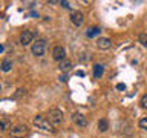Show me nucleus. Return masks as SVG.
Listing matches in <instances>:
<instances>
[{
    "instance_id": "f257e3e1",
    "label": "nucleus",
    "mask_w": 147,
    "mask_h": 138,
    "mask_svg": "<svg viewBox=\"0 0 147 138\" xmlns=\"http://www.w3.org/2000/svg\"><path fill=\"white\" fill-rule=\"evenodd\" d=\"M32 123L37 126V129H40V131H43V132H55L54 126L48 121V118L43 117V115H35L34 120H32Z\"/></svg>"
},
{
    "instance_id": "f03ea898",
    "label": "nucleus",
    "mask_w": 147,
    "mask_h": 138,
    "mask_svg": "<svg viewBox=\"0 0 147 138\" xmlns=\"http://www.w3.org/2000/svg\"><path fill=\"white\" fill-rule=\"evenodd\" d=\"M46 46H48V41L45 39L37 40L35 43H32V46H31L32 55H35V57H43L45 52H46Z\"/></svg>"
},
{
    "instance_id": "7ed1b4c3",
    "label": "nucleus",
    "mask_w": 147,
    "mask_h": 138,
    "mask_svg": "<svg viewBox=\"0 0 147 138\" xmlns=\"http://www.w3.org/2000/svg\"><path fill=\"white\" fill-rule=\"evenodd\" d=\"M28 133H29V127L26 124H17V126L11 127V131H9V135L12 138H25Z\"/></svg>"
},
{
    "instance_id": "20e7f679",
    "label": "nucleus",
    "mask_w": 147,
    "mask_h": 138,
    "mask_svg": "<svg viewBox=\"0 0 147 138\" xmlns=\"http://www.w3.org/2000/svg\"><path fill=\"white\" fill-rule=\"evenodd\" d=\"M48 121L52 124V126H58L63 121V112L60 109H51L48 114Z\"/></svg>"
},
{
    "instance_id": "39448f33",
    "label": "nucleus",
    "mask_w": 147,
    "mask_h": 138,
    "mask_svg": "<svg viewBox=\"0 0 147 138\" xmlns=\"http://www.w3.org/2000/svg\"><path fill=\"white\" fill-rule=\"evenodd\" d=\"M35 39V34H34V31H31V29H25L20 34V45L23 46H28V45H31L32 41H34Z\"/></svg>"
},
{
    "instance_id": "423d86ee",
    "label": "nucleus",
    "mask_w": 147,
    "mask_h": 138,
    "mask_svg": "<svg viewBox=\"0 0 147 138\" xmlns=\"http://www.w3.org/2000/svg\"><path fill=\"white\" fill-rule=\"evenodd\" d=\"M52 58L58 63L66 58V51H64L63 46H55V48L52 49Z\"/></svg>"
},
{
    "instance_id": "0eeeda50",
    "label": "nucleus",
    "mask_w": 147,
    "mask_h": 138,
    "mask_svg": "<svg viewBox=\"0 0 147 138\" xmlns=\"http://www.w3.org/2000/svg\"><path fill=\"white\" fill-rule=\"evenodd\" d=\"M72 121L75 123L78 127H86L87 126V118L80 112H74L72 114Z\"/></svg>"
},
{
    "instance_id": "6e6552de",
    "label": "nucleus",
    "mask_w": 147,
    "mask_h": 138,
    "mask_svg": "<svg viewBox=\"0 0 147 138\" xmlns=\"http://www.w3.org/2000/svg\"><path fill=\"white\" fill-rule=\"evenodd\" d=\"M71 22L74 26H81L83 23H84V16H83V12L80 11H74L71 14Z\"/></svg>"
},
{
    "instance_id": "1a4fd4ad",
    "label": "nucleus",
    "mask_w": 147,
    "mask_h": 138,
    "mask_svg": "<svg viewBox=\"0 0 147 138\" xmlns=\"http://www.w3.org/2000/svg\"><path fill=\"white\" fill-rule=\"evenodd\" d=\"M96 46H98V49H110V46H112V41H110V39H107V37H100L98 41H96Z\"/></svg>"
},
{
    "instance_id": "9d476101",
    "label": "nucleus",
    "mask_w": 147,
    "mask_h": 138,
    "mask_svg": "<svg viewBox=\"0 0 147 138\" xmlns=\"http://www.w3.org/2000/svg\"><path fill=\"white\" fill-rule=\"evenodd\" d=\"M71 68H72V63H71V60H67V58H64V60H61V62L58 63V69L63 74L69 72V71H71Z\"/></svg>"
},
{
    "instance_id": "9b49d317",
    "label": "nucleus",
    "mask_w": 147,
    "mask_h": 138,
    "mask_svg": "<svg viewBox=\"0 0 147 138\" xmlns=\"http://www.w3.org/2000/svg\"><path fill=\"white\" fill-rule=\"evenodd\" d=\"M0 69H2L3 72H9L12 69V60H9V58H5L2 64H0Z\"/></svg>"
},
{
    "instance_id": "f8f14e48",
    "label": "nucleus",
    "mask_w": 147,
    "mask_h": 138,
    "mask_svg": "<svg viewBox=\"0 0 147 138\" xmlns=\"http://www.w3.org/2000/svg\"><path fill=\"white\" fill-rule=\"evenodd\" d=\"M103 74H104V66L103 64H95L94 66V77L100 78V77H103Z\"/></svg>"
},
{
    "instance_id": "ddd939ff",
    "label": "nucleus",
    "mask_w": 147,
    "mask_h": 138,
    "mask_svg": "<svg viewBox=\"0 0 147 138\" xmlns=\"http://www.w3.org/2000/svg\"><path fill=\"white\" fill-rule=\"evenodd\" d=\"M98 129H100V132H106L109 129V123H107V120L106 118H101L98 120Z\"/></svg>"
},
{
    "instance_id": "4468645a",
    "label": "nucleus",
    "mask_w": 147,
    "mask_h": 138,
    "mask_svg": "<svg viewBox=\"0 0 147 138\" xmlns=\"http://www.w3.org/2000/svg\"><path fill=\"white\" fill-rule=\"evenodd\" d=\"M100 32H101V29H100V28L94 26V28H90V29H89V31L86 32V35L89 37V39H94V37H96V35L100 34Z\"/></svg>"
},
{
    "instance_id": "2eb2a0df",
    "label": "nucleus",
    "mask_w": 147,
    "mask_h": 138,
    "mask_svg": "<svg viewBox=\"0 0 147 138\" xmlns=\"http://www.w3.org/2000/svg\"><path fill=\"white\" fill-rule=\"evenodd\" d=\"M8 129H11V121L8 118L0 120V131H8Z\"/></svg>"
},
{
    "instance_id": "dca6fc26",
    "label": "nucleus",
    "mask_w": 147,
    "mask_h": 138,
    "mask_svg": "<svg viewBox=\"0 0 147 138\" xmlns=\"http://www.w3.org/2000/svg\"><path fill=\"white\" fill-rule=\"evenodd\" d=\"M138 124H140V127H141V129H144V131H147V117L141 118V120H140V123H138Z\"/></svg>"
},
{
    "instance_id": "f3484780",
    "label": "nucleus",
    "mask_w": 147,
    "mask_h": 138,
    "mask_svg": "<svg viewBox=\"0 0 147 138\" xmlns=\"http://www.w3.org/2000/svg\"><path fill=\"white\" fill-rule=\"evenodd\" d=\"M140 43L144 46V48H147V34H141L140 35Z\"/></svg>"
},
{
    "instance_id": "a211bd4d",
    "label": "nucleus",
    "mask_w": 147,
    "mask_h": 138,
    "mask_svg": "<svg viewBox=\"0 0 147 138\" xmlns=\"http://www.w3.org/2000/svg\"><path fill=\"white\" fill-rule=\"evenodd\" d=\"M26 94V89H17V92L14 94V98H20V97H23Z\"/></svg>"
},
{
    "instance_id": "6ab92c4d",
    "label": "nucleus",
    "mask_w": 147,
    "mask_h": 138,
    "mask_svg": "<svg viewBox=\"0 0 147 138\" xmlns=\"http://www.w3.org/2000/svg\"><path fill=\"white\" fill-rule=\"evenodd\" d=\"M140 104H141V108H147V94H144V95L141 97Z\"/></svg>"
},
{
    "instance_id": "aec40b11",
    "label": "nucleus",
    "mask_w": 147,
    "mask_h": 138,
    "mask_svg": "<svg viewBox=\"0 0 147 138\" xmlns=\"http://www.w3.org/2000/svg\"><path fill=\"white\" fill-rule=\"evenodd\" d=\"M60 5H61L64 9H71V8H72V6H71V3L66 2V0H61V2H60Z\"/></svg>"
},
{
    "instance_id": "412c9836",
    "label": "nucleus",
    "mask_w": 147,
    "mask_h": 138,
    "mask_svg": "<svg viewBox=\"0 0 147 138\" xmlns=\"http://www.w3.org/2000/svg\"><path fill=\"white\" fill-rule=\"evenodd\" d=\"M117 89H118V91H124V89H126V85H124V83H118V85H117Z\"/></svg>"
},
{
    "instance_id": "4be33fe9",
    "label": "nucleus",
    "mask_w": 147,
    "mask_h": 138,
    "mask_svg": "<svg viewBox=\"0 0 147 138\" xmlns=\"http://www.w3.org/2000/svg\"><path fill=\"white\" fill-rule=\"evenodd\" d=\"M60 81L66 83V81H67V77H66V75H60Z\"/></svg>"
},
{
    "instance_id": "5701e85b",
    "label": "nucleus",
    "mask_w": 147,
    "mask_h": 138,
    "mask_svg": "<svg viewBox=\"0 0 147 138\" xmlns=\"http://www.w3.org/2000/svg\"><path fill=\"white\" fill-rule=\"evenodd\" d=\"M48 5H60V2H57V0H49Z\"/></svg>"
},
{
    "instance_id": "b1692460",
    "label": "nucleus",
    "mask_w": 147,
    "mask_h": 138,
    "mask_svg": "<svg viewBox=\"0 0 147 138\" xmlns=\"http://www.w3.org/2000/svg\"><path fill=\"white\" fill-rule=\"evenodd\" d=\"M3 51H5V46H3V45H0V52H3Z\"/></svg>"
},
{
    "instance_id": "393cba45",
    "label": "nucleus",
    "mask_w": 147,
    "mask_h": 138,
    "mask_svg": "<svg viewBox=\"0 0 147 138\" xmlns=\"http://www.w3.org/2000/svg\"><path fill=\"white\" fill-rule=\"evenodd\" d=\"M0 91H2V85H0Z\"/></svg>"
}]
</instances>
